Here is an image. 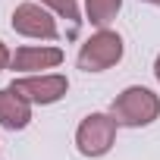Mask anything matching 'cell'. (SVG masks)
Here are the masks:
<instances>
[{"mask_svg":"<svg viewBox=\"0 0 160 160\" xmlns=\"http://www.w3.org/2000/svg\"><path fill=\"white\" fill-rule=\"evenodd\" d=\"M110 116L116 119V126H151L157 116H160V98L151 91V88H141V85H132L126 88L113 107H110Z\"/></svg>","mask_w":160,"mask_h":160,"instance_id":"6da1fadb","label":"cell"},{"mask_svg":"<svg viewBox=\"0 0 160 160\" xmlns=\"http://www.w3.org/2000/svg\"><path fill=\"white\" fill-rule=\"evenodd\" d=\"M119 60H122V38L107 28L91 35L78 50V69H85V72H104Z\"/></svg>","mask_w":160,"mask_h":160,"instance_id":"7a4b0ae2","label":"cell"},{"mask_svg":"<svg viewBox=\"0 0 160 160\" xmlns=\"http://www.w3.org/2000/svg\"><path fill=\"white\" fill-rule=\"evenodd\" d=\"M116 141V119L107 113H91L75 132V144L85 157H104Z\"/></svg>","mask_w":160,"mask_h":160,"instance_id":"3957f363","label":"cell"},{"mask_svg":"<svg viewBox=\"0 0 160 160\" xmlns=\"http://www.w3.org/2000/svg\"><path fill=\"white\" fill-rule=\"evenodd\" d=\"M10 88L19 91L22 98H28L32 104H57L66 94L69 82H66V75L53 72V75H25V78H16Z\"/></svg>","mask_w":160,"mask_h":160,"instance_id":"277c9868","label":"cell"},{"mask_svg":"<svg viewBox=\"0 0 160 160\" xmlns=\"http://www.w3.org/2000/svg\"><path fill=\"white\" fill-rule=\"evenodd\" d=\"M13 28L25 38H57V22L38 3H19L13 13Z\"/></svg>","mask_w":160,"mask_h":160,"instance_id":"5b68a950","label":"cell"},{"mask_svg":"<svg viewBox=\"0 0 160 160\" xmlns=\"http://www.w3.org/2000/svg\"><path fill=\"white\" fill-rule=\"evenodd\" d=\"M32 119V101L13 88L0 91V126L3 129H25Z\"/></svg>","mask_w":160,"mask_h":160,"instance_id":"8992f818","label":"cell"},{"mask_svg":"<svg viewBox=\"0 0 160 160\" xmlns=\"http://www.w3.org/2000/svg\"><path fill=\"white\" fill-rule=\"evenodd\" d=\"M63 63L60 47H19L13 53V69L19 72H35V69H53Z\"/></svg>","mask_w":160,"mask_h":160,"instance_id":"52a82bcc","label":"cell"},{"mask_svg":"<svg viewBox=\"0 0 160 160\" xmlns=\"http://www.w3.org/2000/svg\"><path fill=\"white\" fill-rule=\"evenodd\" d=\"M119 7H122V0H85L88 19H91V25H98V28H107V25L116 19Z\"/></svg>","mask_w":160,"mask_h":160,"instance_id":"ba28073f","label":"cell"},{"mask_svg":"<svg viewBox=\"0 0 160 160\" xmlns=\"http://www.w3.org/2000/svg\"><path fill=\"white\" fill-rule=\"evenodd\" d=\"M41 3H47V7H53L60 16L78 22V3H75V0H41Z\"/></svg>","mask_w":160,"mask_h":160,"instance_id":"9c48e42d","label":"cell"},{"mask_svg":"<svg viewBox=\"0 0 160 160\" xmlns=\"http://www.w3.org/2000/svg\"><path fill=\"white\" fill-rule=\"evenodd\" d=\"M10 63H13V57H10V50H7V44L0 41V72H3V69H7Z\"/></svg>","mask_w":160,"mask_h":160,"instance_id":"30bf717a","label":"cell"},{"mask_svg":"<svg viewBox=\"0 0 160 160\" xmlns=\"http://www.w3.org/2000/svg\"><path fill=\"white\" fill-rule=\"evenodd\" d=\"M154 75H157V82H160V57H157V63H154Z\"/></svg>","mask_w":160,"mask_h":160,"instance_id":"8fae6325","label":"cell"},{"mask_svg":"<svg viewBox=\"0 0 160 160\" xmlns=\"http://www.w3.org/2000/svg\"><path fill=\"white\" fill-rule=\"evenodd\" d=\"M144 3H154V7H160V0H144Z\"/></svg>","mask_w":160,"mask_h":160,"instance_id":"7c38bea8","label":"cell"}]
</instances>
